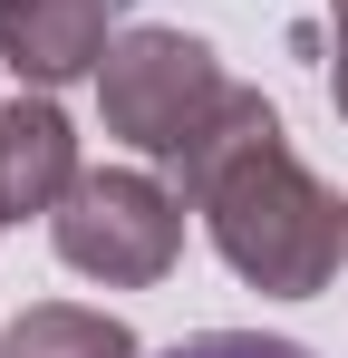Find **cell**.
Wrapping results in <instances>:
<instances>
[{
    "label": "cell",
    "instance_id": "cell-6",
    "mask_svg": "<svg viewBox=\"0 0 348 358\" xmlns=\"http://www.w3.org/2000/svg\"><path fill=\"white\" fill-rule=\"evenodd\" d=\"M0 358H136V329L116 310H78V300H39L0 329Z\"/></svg>",
    "mask_w": 348,
    "mask_h": 358
},
{
    "label": "cell",
    "instance_id": "cell-5",
    "mask_svg": "<svg viewBox=\"0 0 348 358\" xmlns=\"http://www.w3.org/2000/svg\"><path fill=\"white\" fill-rule=\"evenodd\" d=\"M68 194H78V126L58 117L49 97L0 107V223L58 213Z\"/></svg>",
    "mask_w": 348,
    "mask_h": 358
},
{
    "label": "cell",
    "instance_id": "cell-3",
    "mask_svg": "<svg viewBox=\"0 0 348 358\" xmlns=\"http://www.w3.org/2000/svg\"><path fill=\"white\" fill-rule=\"evenodd\" d=\"M49 233H58L68 271H87L107 291H145L184 252V203L155 175H136V165H107V175H78V194L49 213Z\"/></svg>",
    "mask_w": 348,
    "mask_h": 358
},
{
    "label": "cell",
    "instance_id": "cell-4",
    "mask_svg": "<svg viewBox=\"0 0 348 358\" xmlns=\"http://www.w3.org/2000/svg\"><path fill=\"white\" fill-rule=\"evenodd\" d=\"M126 0H0V59L29 87H68L87 68H107Z\"/></svg>",
    "mask_w": 348,
    "mask_h": 358
},
{
    "label": "cell",
    "instance_id": "cell-1",
    "mask_svg": "<svg viewBox=\"0 0 348 358\" xmlns=\"http://www.w3.org/2000/svg\"><path fill=\"white\" fill-rule=\"evenodd\" d=\"M174 165H184V203L203 213L213 252H223L252 291L310 300V291L339 281V262H348V203L290 155L271 97L232 87L223 117L203 126Z\"/></svg>",
    "mask_w": 348,
    "mask_h": 358
},
{
    "label": "cell",
    "instance_id": "cell-7",
    "mask_svg": "<svg viewBox=\"0 0 348 358\" xmlns=\"http://www.w3.org/2000/svg\"><path fill=\"white\" fill-rule=\"evenodd\" d=\"M155 358H310L300 339H261V329H203V339H174Z\"/></svg>",
    "mask_w": 348,
    "mask_h": 358
},
{
    "label": "cell",
    "instance_id": "cell-2",
    "mask_svg": "<svg viewBox=\"0 0 348 358\" xmlns=\"http://www.w3.org/2000/svg\"><path fill=\"white\" fill-rule=\"evenodd\" d=\"M223 97H232V78L194 29H126L107 49V68H97L107 136L136 145V155H184L203 126L223 117Z\"/></svg>",
    "mask_w": 348,
    "mask_h": 358
},
{
    "label": "cell",
    "instance_id": "cell-8",
    "mask_svg": "<svg viewBox=\"0 0 348 358\" xmlns=\"http://www.w3.org/2000/svg\"><path fill=\"white\" fill-rule=\"evenodd\" d=\"M329 97L348 117V0H329Z\"/></svg>",
    "mask_w": 348,
    "mask_h": 358
}]
</instances>
